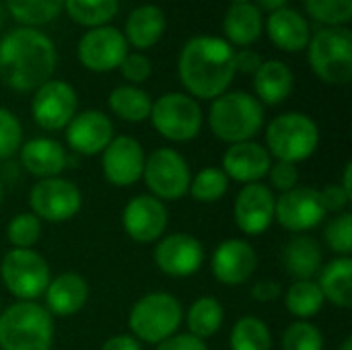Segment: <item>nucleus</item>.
<instances>
[{
    "instance_id": "1",
    "label": "nucleus",
    "mask_w": 352,
    "mask_h": 350,
    "mask_svg": "<svg viewBox=\"0 0 352 350\" xmlns=\"http://www.w3.org/2000/svg\"><path fill=\"white\" fill-rule=\"evenodd\" d=\"M56 62V45L39 29L16 27L0 39V80L12 91H37L54 76Z\"/></svg>"
},
{
    "instance_id": "2",
    "label": "nucleus",
    "mask_w": 352,
    "mask_h": 350,
    "mask_svg": "<svg viewBox=\"0 0 352 350\" xmlns=\"http://www.w3.org/2000/svg\"><path fill=\"white\" fill-rule=\"evenodd\" d=\"M179 80L194 99H217L235 76V47L217 35L188 39L177 58Z\"/></svg>"
},
{
    "instance_id": "3",
    "label": "nucleus",
    "mask_w": 352,
    "mask_h": 350,
    "mask_svg": "<svg viewBox=\"0 0 352 350\" xmlns=\"http://www.w3.org/2000/svg\"><path fill=\"white\" fill-rule=\"evenodd\" d=\"M208 126L223 142H248L264 126V105L245 91L223 93L212 99Z\"/></svg>"
},
{
    "instance_id": "4",
    "label": "nucleus",
    "mask_w": 352,
    "mask_h": 350,
    "mask_svg": "<svg viewBox=\"0 0 352 350\" xmlns=\"http://www.w3.org/2000/svg\"><path fill=\"white\" fill-rule=\"evenodd\" d=\"M54 318L35 301H19L0 311V350H52Z\"/></svg>"
},
{
    "instance_id": "5",
    "label": "nucleus",
    "mask_w": 352,
    "mask_h": 350,
    "mask_svg": "<svg viewBox=\"0 0 352 350\" xmlns=\"http://www.w3.org/2000/svg\"><path fill=\"white\" fill-rule=\"evenodd\" d=\"M314 74L328 85H346L352 78V31L344 27H324L307 43Z\"/></svg>"
},
{
    "instance_id": "6",
    "label": "nucleus",
    "mask_w": 352,
    "mask_h": 350,
    "mask_svg": "<svg viewBox=\"0 0 352 350\" xmlns=\"http://www.w3.org/2000/svg\"><path fill=\"white\" fill-rule=\"evenodd\" d=\"M266 144L270 157L297 165L299 161L309 159L318 151L320 128L305 113H280L266 128Z\"/></svg>"
},
{
    "instance_id": "7",
    "label": "nucleus",
    "mask_w": 352,
    "mask_h": 350,
    "mask_svg": "<svg viewBox=\"0 0 352 350\" xmlns=\"http://www.w3.org/2000/svg\"><path fill=\"white\" fill-rule=\"evenodd\" d=\"M182 320L184 309L173 295L148 293L134 303L128 318V326L136 340L161 344L177 332Z\"/></svg>"
},
{
    "instance_id": "8",
    "label": "nucleus",
    "mask_w": 352,
    "mask_h": 350,
    "mask_svg": "<svg viewBox=\"0 0 352 350\" xmlns=\"http://www.w3.org/2000/svg\"><path fill=\"white\" fill-rule=\"evenodd\" d=\"M153 128L171 142L194 140L202 130V109L186 93H165L151 107Z\"/></svg>"
},
{
    "instance_id": "9",
    "label": "nucleus",
    "mask_w": 352,
    "mask_h": 350,
    "mask_svg": "<svg viewBox=\"0 0 352 350\" xmlns=\"http://www.w3.org/2000/svg\"><path fill=\"white\" fill-rule=\"evenodd\" d=\"M0 278L8 293L19 301H35L52 281L50 266L43 256L33 250H10L0 264Z\"/></svg>"
},
{
    "instance_id": "10",
    "label": "nucleus",
    "mask_w": 352,
    "mask_h": 350,
    "mask_svg": "<svg viewBox=\"0 0 352 350\" xmlns=\"http://www.w3.org/2000/svg\"><path fill=\"white\" fill-rule=\"evenodd\" d=\"M142 177L151 196L163 200H179L188 194L192 173L188 161L173 149H157L144 159Z\"/></svg>"
},
{
    "instance_id": "11",
    "label": "nucleus",
    "mask_w": 352,
    "mask_h": 350,
    "mask_svg": "<svg viewBox=\"0 0 352 350\" xmlns=\"http://www.w3.org/2000/svg\"><path fill=\"white\" fill-rule=\"evenodd\" d=\"M82 204L80 190L64 177L39 179L29 192L31 212L39 221L64 223L78 215Z\"/></svg>"
},
{
    "instance_id": "12",
    "label": "nucleus",
    "mask_w": 352,
    "mask_h": 350,
    "mask_svg": "<svg viewBox=\"0 0 352 350\" xmlns=\"http://www.w3.org/2000/svg\"><path fill=\"white\" fill-rule=\"evenodd\" d=\"M78 97L72 85L66 80H54L50 78L43 83L31 101V113L39 128L56 132L70 124V120L76 116Z\"/></svg>"
},
{
    "instance_id": "13",
    "label": "nucleus",
    "mask_w": 352,
    "mask_h": 350,
    "mask_svg": "<svg viewBox=\"0 0 352 350\" xmlns=\"http://www.w3.org/2000/svg\"><path fill=\"white\" fill-rule=\"evenodd\" d=\"M76 54L87 70L109 72L120 68V64L128 56V41L124 33L116 27H93L78 39Z\"/></svg>"
},
{
    "instance_id": "14",
    "label": "nucleus",
    "mask_w": 352,
    "mask_h": 350,
    "mask_svg": "<svg viewBox=\"0 0 352 350\" xmlns=\"http://www.w3.org/2000/svg\"><path fill=\"white\" fill-rule=\"evenodd\" d=\"M326 217L320 192L309 186H297L289 192H283L276 198L274 219L293 233H303L318 227Z\"/></svg>"
},
{
    "instance_id": "15",
    "label": "nucleus",
    "mask_w": 352,
    "mask_h": 350,
    "mask_svg": "<svg viewBox=\"0 0 352 350\" xmlns=\"http://www.w3.org/2000/svg\"><path fill=\"white\" fill-rule=\"evenodd\" d=\"M142 144L132 136H116L101 153L103 175L111 186L128 188L142 177L144 169Z\"/></svg>"
},
{
    "instance_id": "16",
    "label": "nucleus",
    "mask_w": 352,
    "mask_h": 350,
    "mask_svg": "<svg viewBox=\"0 0 352 350\" xmlns=\"http://www.w3.org/2000/svg\"><path fill=\"white\" fill-rule=\"evenodd\" d=\"M274 206H276V198L268 186L260 182L245 184L235 198V206H233L235 225L245 235H262L274 221Z\"/></svg>"
},
{
    "instance_id": "17",
    "label": "nucleus",
    "mask_w": 352,
    "mask_h": 350,
    "mask_svg": "<svg viewBox=\"0 0 352 350\" xmlns=\"http://www.w3.org/2000/svg\"><path fill=\"white\" fill-rule=\"evenodd\" d=\"M204 262L202 243L188 233H171L155 248V264L167 276L184 278L200 270Z\"/></svg>"
},
{
    "instance_id": "18",
    "label": "nucleus",
    "mask_w": 352,
    "mask_h": 350,
    "mask_svg": "<svg viewBox=\"0 0 352 350\" xmlns=\"http://www.w3.org/2000/svg\"><path fill=\"white\" fill-rule=\"evenodd\" d=\"M167 221L169 215L165 204L151 194L134 196L126 204L122 215L126 233L130 235V239L138 243H153L161 239L167 229Z\"/></svg>"
},
{
    "instance_id": "19",
    "label": "nucleus",
    "mask_w": 352,
    "mask_h": 350,
    "mask_svg": "<svg viewBox=\"0 0 352 350\" xmlns=\"http://www.w3.org/2000/svg\"><path fill=\"white\" fill-rule=\"evenodd\" d=\"M210 268L219 283L227 287H239L254 276L258 268V256L248 241L227 239L217 245Z\"/></svg>"
},
{
    "instance_id": "20",
    "label": "nucleus",
    "mask_w": 352,
    "mask_h": 350,
    "mask_svg": "<svg viewBox=\"0 0 352 350\" xmlns=\"http://www.w3.org/2000/svg\"><path fill=\"white\" fill-rule=\"evenodd\" d=\"M113 138L111 120L99 109L76 113L66 126V142L78 155H99Z\"/></svg>"
},
{
    "instance_id": "21",
    "label": "nucleus",
    "mask_w": 352,
    "mask_h": 350,
    "mask_svg": "<svg viewBox=\"0 0 352 350\" xmlns=\"http://www.w3.org/2000/svg\"><path fill=\"white\" fill-rule=\"evenodd\" d=\"M272 167V157L266 146L248 140L231 144L223 157V173L239 184H256L268 175Z\"/></svg>"
},
{
    "instance_id": "22",
    "label": "nucleus",
    "mask_w": 352,
    "mask_h": 350,
    "mask_svg": "<svg viewBox=\"0 0 352 350\" xmlns=\"http://www.w3.org/2000/svg\"><path fill=\"white\" fill-rule=\"evenodd\" d=\"M45 309L54 318H70L89 301V285L76 272H64L50 281L45 289Z\"/></svg>"
},
{
    "instance_id": "23",
    "label": "nucleus",
    "mask_w": 352,
    "mask_h": 350,
    "mask_svg": "<svg viewBox=\"0 0 352 350\" xmlns=\"http://www.w3.org/2000/svg\"><path fill=\"white\" fill-rule=\"evenodd\" d=\"M266 33L270 41L283 52H301L311 39V29L307 19L295 8H278L268 14Z\"/></svg>"
},
{
    "instance_id": "24",
    "label": "nucleus",
    "mask_w": 352,
    "mask_h": 350,
    "mask_svg": "<svg viewBox=\"0 0 352 350\" xmlns=\"http://www.w3.org/2000/svg\"><path fill=\"white\" fill-rule=\"evenodd\" d=\"M19 151H21L23 167L39 179L60 177V173L68 165V155H66L64 146L52 138L27 140Z\"/></svg>"
},
{
    "instance_id": "25",
    "label": "nucleus",
    "mask_w": 352,
    "mask_h": 350,
    "mask_svg": "<svg viewBox=\"0 0 352 350\" xmlns=\"http://www.w3.org/2000/svg\"><path fill=\"white\" fill-rule=\"evenodd\" d=\"M167 27V17L163 8L155 4H142L134 8L126 21V41L136 50H148L159 43Z\"/></svg>"
},
{
    "instance_id": "26",
    "label": "nucleus",
    "mask_w": 352,
    "mask_h": 350,
    "mask_svg": "<svg viewBox=\"0 0 352 350\" xmlns=\"http://www.w3.org/2000/svg\"><path fill=\"white\" fill-rule=\"evenodd\" d=\"M293 70L280 60H264L254 74L256 99L266 105H278L293 93Z\"/></svg>"
},
{
    "instance_id": "27",
    "label": "nucleus",
    "mask_w": 352,
    "mask_h": 350,
    "mask_svg": "<svg viewBox=\"0 0 352 350\" xmlns=\"http://www.w3.org/2000/svg\"><path fill=\"white\" fill-rule=\"evenodd\" d=\"M223 29H225L227 41L231 45L248 47L262 35V29H264L262 10L252 2L231 4L225 12Z\"/></svg>"
},
{
    "instance_id": "28",
    "label": "nucleus",
    "mask_w": 352,
    "mask_h": 350,
    "mask_svg": "<svg viewBox=\"0 0 352 350\" xmlns=\"http://www.w3.org/2000/svg\"><path fill=\"white\" fill-rule=\"evenodd\" d=\"M322 250L314 237L297 235L283 250L285 270L297 281H311L322 270Z\"/></svg>"
},
{
    "instance_id": "29",
    "label": "nucleus",
    "mask_w": 352,
    "mask_h": 350,
    "mask_svg": "<svg viewBox=\"0 0 352 350\" xmlns=\"http://www.w3.org/2000/svg\"><path fill=\"white\" fill-rule=\"evenodd\" d=\"M324 301H330L336 307L352 305V258H336L330 264L322 266L318 283Z\"/></svg>"
},
{
    "instance_id": "30",
    "label": "nucleus",
    "mask_w": 352,
    "mask_h": 350,
    "mask_svg": "<svg viewBox=\"0 0 352 350\" xmlns=\"http://www.w3.org/2000/svg\"><path fill=\"white\" fill-rule=\"evenodd\" d=\"M151 107H153V99L140 87L122 85L109 93V109L124 122L138 124L148 120Z\"/></svg>"
},
{
    "instance_id": "31",
    "label": "nucleus",
    "mask_w": 352,
    "mask_h": 350,
    "mask_svg": "<svg viewBox=\"0 0 352 350\" xmlns=\"http://www.w3.org/2000/svg\"><path fill=\"white\" fill-rule=\"evenodd\" d=\"M223 305L214 297H200L192 303L188 311V334L204 340L219 332L223 326Z\"/></svg>"
},
{
    "instance_id": "32",
    "label": "nucleus",
    "mask_w": 352,
    "mask_h": 350,
    "mask_svg": "<svg viewBox=\"0 0 352 350\" xmlns=\"http://www.w3.org/2000/svg\"><path fill=\"white\" fill-rule=\"evenodd\" d=\"M120 0H64L66 14L82 27H103L118 14Z\"/></svg>"
},
{
    "instance_id": "33",
    "label": "nucleus",
    "mask_w": 352,
    "mask_h": 350,
    "mask_svg": "<svg viewBox=\"0 0 352 350\" xmlns=\"http://www.w3.org/2000/svg\"><path fill=\"white\" fill-rule=\"evenodd\" d=\"M64 8V0H6L10 17L25 27H39L54 21Z\"/></svg>"
},
{
    "instance_id": "34",
    "label": "nucleus",
    "mask_w": 352,
    "mask_h": 350,
    "mask_svg": "<svg viewBox=\"0 0 352 350\" xmlns=\"http://www.w3.org/2000/svg\"><path fill=\"white\" fill-rule=\"evenodd\" d=\"M285 305L291 311V316H295L297 320L307 322L309 318H314L324 307V295H322L318 283H314V281H297V283H293L289 287Z\"/></svg>"
},
{
    "instance_id": "35",
    "label": "nucleus",
    "mask_w": 352,
    "mask_h": 350,
    "mask_svg": "<svg viewBox=\"0 0 352 350\" xmlns=\"http://www.w3.org/2000/svg\"><path fill=\"white\" fill-rule=\"evenodd\" d=\"M229 347L231 350H270L272 336L262 320L254 316H245L237 320V324L233 326Z\"/></svg>"
},
{
    "instance_id": "36",
    "label": "nucleus",
    "mask_w": 352,
    "mask_h": 350,
    "mask_svg": "<svg viewBox=\"0 0 352 350\" xmlns=\"http://www.w3.org/2000/svg\"><path fill=\"white\" fill-rule=\"evenodd\" d=\"M229 190V177L219 167H204L190 182V194L196 202L212 204L221 200Z\"/></svg>"
},
{
    "instance_id": "37",
    "label": "nucleus",
    "mask_w": 352,
    "mask_h": 350,
    "mask_svg": "<svg viewBox=\"0 0 352 350\" xmlns=\"http://www.w3.org/2000/svg\"><path fill=\"white\" fill-rule=\"evenodd\" d=\"M6 237L14 250H31L41 239V221L33 212L14 215L6 227Z\"/></svg>"
},
{
    "instance_id": "38",
    "label": "nucleus",
    "mask_w": 352,
    "mask_h": 350,
    "mask_svg": "<svg viewBox=\"0 0 352 350\" xmlns=\"http://www.w3.org/2000/svg\"><path fill=\"white\" fill-rule=\"evenodd\" d=\"M303 4L326 27H344L352 19V0H303Z\"/></svg>"
},
{
    "instance_id": "39",
    "label": "nucleus",
    "mask_w": 352,
    "mask_h": 350,
    "mask_svg": "<svg viewBox=\"0 0 352 350\" xmlns=\"http://www.w3.org/2000/svg\"><path fill=\"white\" fill-rule=\"evenodd\" d=\"M283 350H324V336L311 322H295L283 334Z\"/></svg>"
},
{
    "instance_id": "40",
    "label": "nucleus",
    "mask_w": 352,
    "mask_h": 350,
    "mask_svg": "<svg viewBox=\"0 0 352 350\" xmlns=\"http://www.w3.org/2000/svg\"><path fill=\"white\" fill-rule=\"evenodd\" d=\"M326 243L332 252L342 258H351L352 254V215L340 212L326 227Z\"/></svg>"
},
{
    "instance_id": "41",
    "label": "nucleus",
    "mask_w": 352,
    "mask_h": 350,
    "mask_svg": "<svg viewBox=\"0 0 352 350\" xmlns=\"http://www.w3.org/2000/svg\"><path fill=\"white\" fill-rule=\"evenodd\" d=\"M23 142V128L19 118L8 111L6 107H0V159L12 157Z\"/></svg>"
},
{
    "instance_id": "42",
    "label": "nucleus",
    "mask_w": 352,
    "mask_h": 350,
    "mask_svg": "<svg viewBox=\"0 0 352 350\" xmlns=\"http://www.w3.org/2000/svg\"><path fill=\"white\" fill-rule=\"evenodd\" d=\"M120 70H122V76H124L128 83H132V85L136 87V85H140V83H144V80L151 78V74H153V64H151V60H148L144 54H140V52L130 54V52H128V56H126L124 62L120 64Z\"/></svg>"
},
{
    "instance_id": "43",
    "label": "nucleus",
    "mask_w": 352,
    "mask_h": 350,
    "mask_svg": "<svg viewBox=\"0 0 352 350\" xmlns=\"http://www.w3.org/2000/svg\"><path fill=\"white\" fill-rule=\"evenodd\" d=\"M268 175H270L272 186L280 192H289V190L297 188V184H299V169L295 163H289V161H276L270 167Z\"/></svg>"
},
{
    "instance_id": "44",
    "label": "nucleus",
    "mask_w": 352,
    "mask_h": 350,
    "mask_svg": "<svg viewBox=\"0 0 352 350\" xmlns=\"http://www.w3.org/2000/svg\"><path fill=\"white\" fill-rule=\"evenodd\" d=\"M320 198H322V204H324L326 212H342L346 208V204L351 202V196L346 194V190L340 184L326 186L320 192Z\"/></svg>"
},
{
    "instance_id": "45",
    "label": "nucleus",
    "mask_w": 352,
    "mask_h": 350,
    "mask_svg": "<svg viewBox=\"0 0 352 350\" xmlns=\"http://www.w3.org/2000/svg\"><path fill=\"white\" fill-rule=\"evenodd\" d=\"M155 350H208L204 340L192 336V334H173L171 338L157 344Z\"/></svg>"
},
{
    "instance_id": "46",
    "label": "nucleus",
    "mask_w": 352,
    "mask_h": 350,
    "mask_svg": "<svg viewBox=\"0 0 352 350\" xmlns=\"http://www.w3.org/2000/svg\"><path fill=\"white\" fill-rule=\"evenodd\" d=\"M262 56L250 47H243L239 52H235V70H241L245 74H256L258 68L262 66Z\"/></svg>"
},
{
    "instance_id": "47",
    "label": "nucleus",
    "mask_w": 352,
    "mask_h": 350,
    "mask_svg": "<svg viewBox=\"0 0 352 350\" xmlns=\"http://www.w3.org/2000/svg\"><path fill=\"white\" fill-rule=\"evenodd\" d=\"M283 295V287L276 281H260L252 289V297L260 303H272Z\"/></svg>"
},
{
    "instance_id": "48",
    "label": "nucleus",
    "mask_w": 352,
    "mask_h": 350,
    "mask_svg": "<svg viewBox=\"0 0 352 350\" xmlns=\"http://www.w3.org/2000/svg\"><path fill=\"white\" fill-rule=\"evenodd\" d=\"M101 350H142L140 342L130 336V334H118L111 336L109 340H105V344L101 347Z\"/></svg>"
},
{
    "instance_id": "49",
    "label": "nucleus",
    "mask_w": 352,
    "mask_h": 350,
    "mask_svg": "<svg viewBox=\"0 0 352 350\" xmlns=\"http://www.w3.org/2000/svg\"><path fill=\"white\" fill-rule=\"evenodd\" d=\"M287 2H289V0H258L260 8H264V10H268V12H274V10H278V8H285Z\"/></svg>"
},
{
    "instance_id": "50",
    "label": "nucleus",
    "mask_w": 352,
    "mask_h": 350,
    "mask_svg": "<svg viewBox=\"0 0 352 350\" xmlns=\"http://www.w3.org/2000/svg\"><path fill=\"white\" fill-rule=\"evenodd\" d=\"M340 186L346 190V194L352 198V163H346V167H344V179H342Z\"/></svg>"
},
{
    "instance_id": "51",
    "label": "nucleus",
    "mask_w": 352,
    "mask_h": 350,
    "mask_svg": "<svg viewBox=\"0 0 352 350\" xmlns=\"http://www.w3.org/2000/svg\"><path fill=\"white\" fill-rule=\"evenodd\" d=\"M4 19H6V6L0 2V29L4 27Z\"/></svg>"
},
{
    "instance_id": "52",
    "label": "nucleus",
    "mask_w": 352,
    "mask_h": 350,
    "mask_svg": "<svg viewBox=\"0 0 352 350\" xmlns=\"http://www.w3.org/2000/svg\"><path fill=\"white\" fill-rule=\"evenodd\" d=\"M340 350H352V338L349 336L344 342H342V347H340Z\"/></svg>"
},
{
    "instance_id": "53",
    "label": "nucleus",
    "mask_w": 352,
    "mask_h": 350,
    "mask_svg": "<svg viewBox=\"0 0 352 350\" xmlns=\"http://www.w3.org/2000/svg\"><path fill=\"white\" fill-rule=\"evenodd\" d=\"M233 4H248V2H252V0H231Z\"/></svg>"
},
{
    "instance_id": "54",
    "label": "nucleus",
    "mask_w": 352,
    "mask_h": 350,
    "mask_svg": "<svg viewBox=\"0 0 352 350\" xmlns=\"http://www.w3.org/2000/svg\"><path fill=\"white\" fill-rule=\"evenodd\" d=\"M0 200H2V184H0Z\"/></svg>"
}]
</instances>
